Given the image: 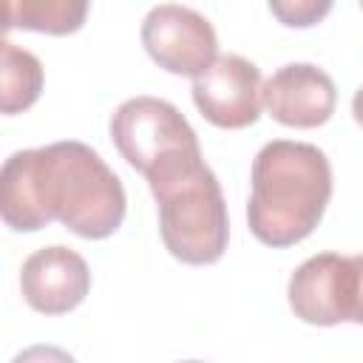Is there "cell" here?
I'll use <instances>...</instances> for the list:
<instances>
[{"label": "cell", "instance_id": "6da1fadb", "mask_svg": "<svg viewBox=\"0 0 363 363\" xmlns=\"http://www.w3.org/2000/svg\"><path fill=\"white\" fill-rule=\"evenodd\" d=\"M125 204L119 176L77 139L17 150L0 170V216L20 233L62 221L79 238H108L119 230Z\"/></svg>", "mask_w": 363, "mask_h": 363}, {"label": "cell", "instance_id": "7a4b0ae2", "mask_svg": "<svg viewBox=\"0 0 363 363\" xmlns=\"http://www.w3.org/2000/svg\"><path fill=\"white\" fill-rule=\"evenodd\" d=\"M332 199V164L309 142L272 139L250 173L247 224L267 247H292L303 241L323 218Z\"/></svg>", "mask_w": 363, "mask_h": 363}, {"label": "cell", "instance_id": "3957f363", "mask_svg": "<svg viewBox=\"0 0 363 363\" xmlns=\"http://www.w3.org/2000/svg\"><path fill=\"white\" fill-rule=\"evenodd\" d=\"M147 184L159 204V233L167 252L182 264H216L227 250L230 218L207 162H187Z\"/></svg>", "mask_w": 363, "mask_h": 363}, {"label": "cell", "instance_id": "277c9868", "mask_svg": "<svg viewBox=\"0 0 363 363\" xmlns=\"http://www.w3.org/2000/svg\"><path fill=\"white\" fill-rule=\"evenodd\" d=\"M111 139L122 159L147 182L201 159L199 136L176 105L159 96L125 99L111 116Z\"/></svg>", "mask_w": 363, "mask_h": 363}, {"label": "cell", "instance_id": "5b68a950", "mask_svg": "<svg viewBox=\"0 0 363 363\" xmlns=\"http://www.w3.org/2000/svg\"><path fill=\"white\" fill-rule=\"evenodd\" d=\"M142 45L159 68L193 79L218 57V37L210 20L179 3H159L145 14Z\"/></svg>", "mask_w": 363, "mask_h": 363}, {"label": "cell", "instance_id": "8992f818", "mask_svg": "<svg viewBox=\"0 0 363 363\" xmlns=\"http://www.w3.org/2000/svg\"><path fill=\"white\" fill-rule=\"evenodd\" d=\"M261 71L241 54H218L193 79V102L216 128L238 130L261 116Z\"/></svg>", "mask_w": 363, "mask_h": 363}, {"label": "cell", "instance_id": "52a82bcc", "mask_svg": "<svg viewBox=\"0 0 363 363\" xmlns=\"http://www.w3.org/2000/svg\"><path fill=\"white\" fill-rule=\"evenodd\" d=\"M269 116L286 128H318L335 113L337 91L332 77L312 62L281 65L261 88Z\"/></svg>", "mask_w": 363, "mask_h": 363}, {"label": "cell", "instance_id": "ba28073f", "mask_svg": "<svg viewBox=\"0 0 363 363\" xmlns=\"http://www.w3.org/2000/svg\"><path fill=\"white\" fill-rule=\"evenodd\" d=\"M20 289L31 309L43 315H65L85 301L91 272L79 252L54 244L31 252L23 261Z\"/></svg>", "mask_w": 363, "mask_h": 363}, {"label": "cell", "instance_id": "9c48e42d", "mask_svg": "<svg viewBox=\"0 0 363 363\" xmlns=\"http://www.w3.org/2000/svg\"><path fill=\"white\" fill-rule=\"evenodd\" d=\"M340 269H343V255L318 252L292 272L286 295L295 318L312 326L343 323L340 320Z\"/></svg>", "mask_w": 363, "mask_h": 363}, {"label": "cell", "instance_id": "30bf717a", "mask_svg": "<svg viewBox=\"0 0 363 363\" xmlns=\"http://www.w3.org/2000/svg\"><path fill=\"white\" fill-rule=\"evenodd\" d=\"M43 91V62L14 45L11 40L0 43V111L20 113L40 99Z\"/></svg>", "mask_w": 363, "mask_h": 363}, {"label": "cell", "instance_id": "8fae6325", "mask_svg": "<svg viewBox=\"0 0 363 363\" xmlns=\"http://www.w3.org/2000/svg\"><path fill=\"white\" fill-rule=\"evenodd\" d=\"M85 0H9L6 28H31L45 34H71L85 23Z\"/></svg>", "mask_w": 363, "mask_h": 363}, {"label": "cell", "instance_id": "7c38bea8", "mask_svg": "<svg viewBox=\"0 0 363 363\" xmlns=\"http://www.w3.org/2000/svg\"><path fill=\"white\" fill-rule=\"evenodd\" d=\"M340 320L363 323V252L360 255H343Z\"/></svg>", "mask_w": 363, "mask_h": 363}, {"label": "cell", "instance_id": "4fadbf2b", "mask_svg": "<svg viewBox=\"0 0 363 363\" xmlns=\"http://www.w3.org/2000/svg\"><path fill=\"white\" fill-rule=\"evenodd\" d=\"M269 11L284 23V26H315L323 14L332 11L329 0H272Z\"/></svg>", "mask_w": 363, "mask_h": 363}, {"label": "cell", "instance_id": "5bb4252c", "mask_svg": "<svg viewBox=\"0 0 363 363\" xmlns=\"http://www.w3.org/2000/svg\"><path fill=\"white\" fill-rule=\"evenodd\" d=\"M11 363H77V360L65 349H60V346L37 343V346H28L20 354H14Z\"/></svg>", "mask_w": 363, "mask_h": 363}, {"label": "cell", "instance_id": "9a60e30c", "mask_svg": "<svg viewBox=\"0 0 363 363\" xmlns=\"http://www.w3.org/2000/svg\"><path fill=\"white\" fill-rule=\"evenodd\" d=\"M352 113H354V122L363 128V85L354 91V96H352Z\"/></svg>", "mask_w": 363, "mask_h": 363}, {"label": "cell", "instance_id": "2e32d148", "mask_svg": "<svg viewBox=\"0 0 363 363\" xmlns=\"http://www.w3.org/2000/svg\"><path fill=\"white\" fill-rule=\"evenodd\" d=\"M182 363H201V360H182Z\"/></svg>", "mask_w": 363, "mask_h": 363}]
</instances>
